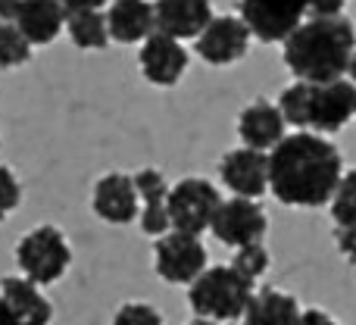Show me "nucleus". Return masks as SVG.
<instances>
[{"mask_svg":"<svg viewBox=\"0 0 356 325\" xmlns=\"http://www.w3.org/2000/svg\"><path fill=\"white\" fill-rule=\"evenodd\" d=\"M344 178L341 150L313 132H294L269 154V191L288 207H325Z\"/></svg>","mask_w":356,"mask_h":325,"instance_id":"f257e3e1","label":"nucleus"},{"mask_svg":"<svg viewBox=\"0 0 356 325\" xmlns=\"http://www.w3.org/2000/svg\"><path fill=\"white\" fill-rule=\"evenodd\" d=\"M356 54V31L347 16L307 19L294 35L284 41V63L300 81L309 85H332L350 72Z\"/></svg>","mask_w":356,"mask_h":325,"instance_id":"f03ea898","label":"nucleus"},{"mask_svg":"<svg viewBox=\"0 0 356 325\" xmlns=\"http://www.w3.org/2000/svg\"><path fill=\"white\" fill-rule=\"evenodd\" d=\"M284 122L294 129H316V132H341L350 119H356V85L353 81H332V85H297L284 88L278 100Z\"/></svg>","mask_w":356,"mask_h":325,"instance_id":"7ed1b4c3","label":"nucleus"},{"mask_svg":"<svg viewBox=\"0 0 356 325\" xmlns=\"http://www.w3.org/2000/svg\"><path fill=\"white\" fill-rule=\"evenodd\" d=\"M253 294H257L253 282L241 276L234 266H209L188 288L191 310H194L200 319H213L222 325L244 319Z\"/></svg>","mask_w":356,"mask_h":325,"instance_id":"20e7f679","label":"nucleus"},{"mask_svg":"<svg viewBox=\"0 0 356 325\" xmlns=\"http://www.w3.org/2000/svg\"><path fill=\"white\" fill-rule=\"evenodd\" d=\"M16 263L35 285H54L72 263V247L56 225H38L16 244Z\"/></svg>","mask_w":356,"mask_h":325,"instance_id":"39448f33","label":"nucleus"},{"mask_svg":"<svg viewBox=\"0 0 356 325\" xmlns=\"http://www.w3.org/2000/svg\"><path fill=\"white\" fill-rule=\"evenodd\" d=\"M222 194L213 182L207 178H181L178 184H172L169 194V216H172V232L181 235H194L200 238V232L213 228V219L222 207Z\"/></svg>","mask_w":356,"mask_h":325,"instance_id":"423d86ee","label":"nucleus"},{"mask_svg":"<svg viewBox=\"0 0 356 325\" xmlns=\"http://www.w3.org/2000/svg\"><path fill=\"white\" fill-rule=\"evenodd\" d=\"M307 3L303 0H247L241 3V19L247 22L250 35L263 44L288 41L303 25Z\"/></svg>","mask_w":356,"mask_h":325,"instance_id":"0eeeda50","label":"nucleus"},{"mask_svg":"<svg viewBox=\"0 0 356 325\" xmlns=\"http://www.w3.org/2000/svg\"><path fill=\"white\" fill-rule=\"evenodd\" d=\"M154 263L163 282L169 285H194L207 272V247L194 235L169 232L156 241Z\"/></svg>","mask_w":356,"mask_h":325,"instance_id":"6e6552de","label":"nucleus"},{"mask_svg":"<svg viewBox=\"0 0 356 325\" xmlns=\"http://www.w3.org/2000/svg\"><path fill=\"white\" fill-rule=\"evenodd\" d=\"M266 228H269V219H266L263 207L257 200L232 197V200H225L219 207L209 232L216 235V241L241 251V247H250V244H263Z\"/></svg>","mask_w":356,"mask_h":325,"instance_id":"1a4fd4ad","label":"nucleus"},{"mask_svg":"<svg viewBox=\"0 0 356 325\" xmlns=\"http://www.w3.org/2000/svg\"><path fill=\"white\" fill-rule=\"evenodd\" d=\"M94 213L104 222L113 225H129V222L141 219V194H138L135 175L125 172H106L97 178L94 184V197H91Z\"/></svg>","mask_w":356,"mask_h":325,"instance_id":"9d476101","label":"nucleus"},{"mask_svg":"<svg viewBox=\"0 0 356 325\" xmlns=\"http://www.w3.org/2000/svg\"><path fill=\"white\" fill-rule=\"evenodd\" d=\"M219 178L234 191V197L257 200L269 191V154L250 148H234L219 160Z\"/></svg>","mask_w":356,"mask_h":325,"instance_id":"9b49d317","label":"nucleus"},{"mask_svg":"<svg viewBox=\"0 0 356 325\" xmlns=\"http://www.w3.org/2000/svg\"><path fill=\"white\" fill-rule=\"evenodd\" d=\"M3 22L16 25L31 41V47H44L66 25V10L54 0H25V3L10 0V3H3Z\"/></svg>","mask_w":356,"mask_h":325,"instance_id":"f8f14e48","label":"nucleus"},{"mask_svg":"<svg viewBox=\"0 0 356 325\" xmlns=\"http://www.w3.org/2000/svg\"><path fill=\"white\" fill-rule=\"evenodd\" d=\"M197 54L209 66H228L238 63L250 47V29L241 16H216L209 29L197 38Z\"/></svg>","mask_w":356,"mask_h":325,"instance_id":"ddd939ff","label":"nucleus"},{"mask_svg":"<svg viewBox=\"0 0 356 325\" xmlns=\"http://www.w3.org/2000/svg\"><path fill=\"white\" fill-rule=\"evenodd\" d=\"M138 63H141V72L150 85H160V88H172L178 85L184 72H188V50L169 35H154L141 44V54H138Z\"/></svg>","mask_w":356,"mask_h":325,"instance_id":"4468645a","label":"nucleus"},{"mask_svg":"<svg viewBox=\"0 0 356 325\" xmlns=\"http://www.w3.org/2000/svg\"><path fill=\"white\" fill-rule=\"evenodd\" d=\"M0 303H3V325H50L54 319L50 301L29 278L6 276L0 288Z\"/></svg>","mask_w":356,"mask_h":325,"instance_id":"2eb2a0df","label":"nucleus"},{"mask_svg":"<svg viewBox=\"0 0 356 325\" xmlns=\"http://www.w3.org/2000/svg\"><path fill=\"white\" fill-rule=\"evenodd\" d=\"M284 125L288 122H284L278 104H272V100H253L238 116V135L244 141V148L266 154V150H275L288 138L284 135Z\"/></svg>","mask_w":356,"mask_h":325,"instance_id":"dca6fc26","label":"nucleus"},{"mask_svg":"<svg viewBox=\"0 0 356 325\" xmlns=\"http://www.w3.org/2000/svg\"><path fill=\"white\" fill-rule=\"evenodd\" d=\"M156 10V31L169 35L175 41L200 38L213 22V6L207 0H160L154 3Z\"/></svg>","mask_w":356,"mask_h":325,"instance_id":"f3484780","label":"nucleus"},{"mask_svg":"<svg viewBox=\"0 0 356 325\" xmlns=\"http://www.w3.org/2000/svg\"><path fill=\"white\" fill-rule=\"evenodd\" d=\"M138 194H141V228L150 235V238H166L169 228H172V216H169V188L166 175L160 169H141L135 175Z\"/></svg>","mask_w":356,"mask_h":325,"instance_id":"a211bd4d","label":"nucleus"},{"mask_svg":"<svg viewBox=\"0 0 356 325\" xmlns=\"http://www.w3.org/2000/svg\"><path fill=\"white\" fill-rule=\"evenodd\" d=\"M97 0H66V31L69 41L81 50H100L113 41L110 38V22L97 10Z\"/></svg>","mask_w":356,"mask_h":325,"instance_id":"6ab92c4d","label":"nucleus"},{"mask_svg":"<svg viewBox=\"0 0 356 325\" xmlns=\"http://www.w3.org/2000/svg\"><path fill=\"white\" fill-rule=\"evenodd\" d=\"M106 22H110L113 41L119 44L147 41L156 31V10L154 3H144V0H116L106 10Z\"/></svg>","mask_w":356,"mask_h":325,"instance_id":"aec40b11","label":"nucleus"},{"mask_svg":"<svg viewBox=\"0 0 356 325\" xmlns=\"http://www.w3.org/2000/svg\"><path fill=\"white\" fill-rule=\"evenodd\" d=\"M300 319L303 310L297 303V297L284 294L278 288L257 291L244 313V325H300Z\"/></svg>","mask_w":356,"mask_h":325,"instance_id":"412c9836","label":"nucleus"},{"mask_svg":"<svg viewBox=\"0 0 356 325\" xmlns=\"http://www.w3.org/2000/svg\"><path fill=\"white\" fill-rule=\"evenodd\" d=\"M332 219L338 228H356V169L344 172L341 188L332 200Z\"/></svg>","mask_w":356,"mask_h":325,"instance_id":"4be33fe9","label":"nucleus"},{"mask_svg":"<svg viewBox=\"0 0 356 325\" xmlns=\"http://www.w3.org/2000/svg\"><path fill=\"white\" fill-rule=\"evenodd\" d=\"M29 56H31V41L16 25L3 22V31H0V60H3V66L6 69L19 66V63H25Z\"/></svg>","mask_w":356,"mask_h":325,"instance_id":"5701e85b","label":"nucleus"},{"mask_svg":"<svg viewBox=\"0 0 356 325\" xmlns=\"http://www.w3.org/2000/svg\"><path fill=\"white\" fill-rule=\"evenodd\" d=\"M232 266H234V269H238L244 278H250V282H257V278L263 276L266 269H269V251H266L263 244L241 247V251L234 253Z\"/></svg>","mask_w":356,"mask_h":325,"instance_id":"b1692460","label":"nucleus"},{"mask_svg":"<svg viewBox=\"0 0 356 325\" xmlns=\"http://www.w3.org/2000/svg\"><path fill=\"white\" fill-rule=\"evenodd\" d=\"M113 325H163V316L150 303H122L113 316Z\"/></svg>","mask_w":356,"mask_h":325,"instance_id":"393cba45","label":"nucleus"},{"mask_svg":"<svg viewBox=\"0 0 356 325\" xmlns=\"http://www.w3.org/2000/svg\"><path fill=\"white\" fill-rule=\"evenodd\" d=\"M19 200H22V184L13 175L10 166H0V209L13 213L19 207Z\"/></svg>","mask_w":356,"mask_h":325,"instance_id":"a878e982","label":"nucleus"},{"mask_svg":"<svg viewBox=\"0 0 356 325\" xmlns=\"http://www.w3.org/2000/svg\"><path fill=\"white\" fill-rule=\"evenodd\" d=\"M334 244L350 263H356V228H334Z\"/></svg>","mask_w":356,"mask_h":325,"instance_id":"bb28decb","label":"nucleus"},{"mask_svg":"<svg viewBox=\"0 0 356 325\" xmlns=\"http://www.w3.org/2000/svg\"><path fill=\"white\" fill-rule=\"evenodd\" d=\"M341 6H344L341 0H328V3L325 0H313V3H307V13L313 19H328V16H341Z\"/></svg>","mask_w":356,"mask_h":325,"instance_id":"cd10ccee","label":"nucleus"},{"mask_svg":"<svg viewBox=\"0 0 356 325\" xmlns=\"http://www.w3.org/2000/svg\"><path fill=\"white\" fill-rule=\"evenodd\" d=\"M300 325H341V322H334L332 316L322 313V310H303Z\"/></svg>","mask_w":356,"mask_h":325,"instance_id":"c85d7f7f","label":"nucleus"},{"mask_svg":"<svg viewBox=\"0 0 356 325\" xmlns=\"http://www.w3.org/2000/svg\"><path fill=\"white\" fill-rule=\"evenodd\" d=\"M188 325H222V322H213V319H200V316H197L194 322H188Z\"/></svg>","mask_w":356,"mask_h":325,"instance_id":"c756f323","label":"nucleus"},{"mask_svg":"<svg viewBox=\"0 0 356 325\" xmlns=\"http://www.w3.org/2000/svg\"><path fill=\"white\" fill-rule=\"evenodd\" d=\"M350 81L356 85V54H353V60H350Z\"/></svg>","mask_w":356,"mask_h":325,"instance_id":"7c9ffc66","label":"nucleus"}]
</instances>
